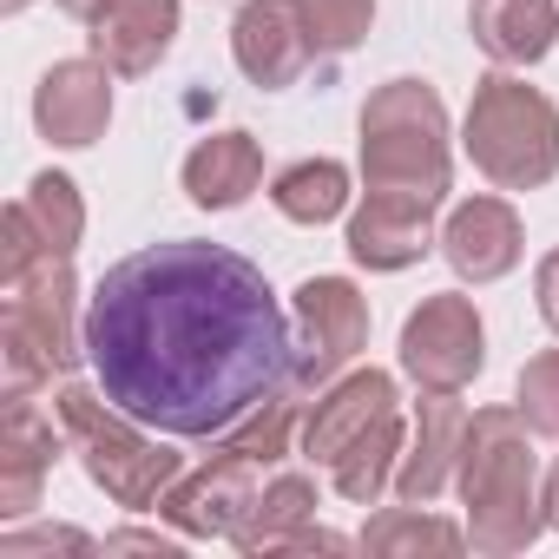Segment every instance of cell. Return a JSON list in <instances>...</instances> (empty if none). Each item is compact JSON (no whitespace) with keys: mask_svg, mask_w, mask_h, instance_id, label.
Here are the masks:
<instances>
[{"mask_svg":"<svg viewBox=\"0 0 559 559\" xmlns=\"http://www.w3.org/2000/svg\"><path fill=\"white\" fill-rule=\"evenodd\" d=\"M178 21H185L178 0H112L86 40H93V60H106L119 80H145L171 53Z\"/></svg>","mask_w":559,"mask_h":559,"instance_id":"cell-17","label":"cell"},{"mask_svg":"<svg viewBox=\"0 0 559 559\" xmlns=\"http://www.w3.org/2000/svg\"><path fill=\"white\" fill-rule=\"evenodd\" d=\"M435 211L441 204H421V198H362V211L349 217V257L362 270H408L428 257L435 243Z\"/></svg>","mask_w":559,"mask_h":559,"instance_id":"cell-18","label":"cell"},{"mask_svg":"<svg viewBox=\"0 0 559 559\" xmlns=\"http://www.w3.org/2000/svg\"><path fill=\"white\" fill-rule=\"evenodd\" d=\"M520 415H526L533 435L559 441V349H539L520 369Z\"/></svg>","mask_w":559,"mask_h":559,"instance_id":"cell-27","label":"cell"},{"mask_svg":"<svg viewBox=\"0 0 559 559\" xmlns=\"http://www.w3.org/2000/svg\"><path fill=\"white\" fill-rule=\"evenodd\" d=\"M270 552H349V539L343 533H323V526H297V533H284Z\"/></svg>","mask_w":559,"mask_h":559,"instance_id":"cell-31","label":"cell"},{"mask_svg":"<svg viewBox=\"0 0 559 559\" xmlns=\"http://www.w3.org/2000/svg\"><path fill=\"white\" fill-rule=\"evenodd\" d=\"M520 250L526 243H520V217L507 198H467V204H454V217L441 230V257L467 284H500L520 263Z\"/></svg>","mask_w":559,"mask_h":559,"instance_id":"cell-16","label":"cell"},{"mask_svg":"<svg viewBox=\"0 0 559 559\" xmlns=\"http://www.w3.org/2000/svg\"><path fill=\"white\" fill-rule=\"evenodd\" d=\"M533 304H539L546 330L559 336V250H546V257H539V270H533Z\"/></svg>","mask_w":559,"mask_h":559,"instance_id":"cell-29","label":"cell"},{"mask_svg":"<svg viewBox=\"0 0 559 559\" xmlns=\"http://www.w3.org/2000/svg\"><path fill=\"white\" fill-rule=\"evenodd\" d=\"M185 533H112L106 552H158V559H178Z\"/></svg>","mask_w":559,"mask_h":559,"instance_id":"cell-30","label":"cell"},{"mask_svg":"<svg viewBox=\"0 0 559 559\" xmlns=\"http://www.w3.org/2000/svg\"><path fill=\"white\" fill-rule=\"evenodd\" d=\"M106 73H112L106 60H53L34 86V126L67 152L106 139V126H112V80Z\"/></svg>","mask_w":559,"mask_h":559,"instance_id":"cell-12","label":"cell"},{"mask_svg":"<svg viewBox=\"0 0 559 559\" xmlns=\"http://www.w3.org/2000/svg\"><path fill=\"white\" fill-rule=\"evenodd\" d=\"M270 204L284 211L290 224H330V217H343V204H349V171H343L336 158H297V165L276 171Z\"/></svg>","mask_w":559,"mask_h":559,"instance_id":"cell-22","label":"cell"},{"mask_svg":"<svg viewBox=\"0 0 559 559\" xmlns=\"http://www.w3.org/2000/svg\"><path fill=\"white\" fill-rule=\"evenodd\" d=\"M230 53H237V67H243L250 86L284 93V86L304 80L317 40H310V27H304V8H297V0H243L237 21H230Z\"/></svg>","mask_w":559,"mask_h":559,"instance_id":"cell-11","label":"cell"},{"mask_svg":"<svg viewBox=\"0 0 559 559\" xmlns=\"http://www.w3.org/2000/svg\"><path fill=\"white\" fill-rule=\"evenodd\" d=\"M47 552H93L80 526H27V533H0V559H47Z\"/></svg>","mask_w":559,"mask_h":559,"instance_id":"cell-28","label":"cell"},{"mask_svg":"<svg viewBox=\"0 0 559 559\" xmlns=\"http://www.w3.org/2000/svg\"><path fill=\"white\" fill-rule=\"evenodd\" d=\"M362 546L369 552H461L467 546V526H454V520H428L421 507H395V513H382V520H369V533H362Z\"/></svg>","mask_w":559,"mask_h":559,"instance_id":"cell-25","label":"cell"},{"mask_svg":"<svg viewBox=\"0 0 559 559\" xmlns=\"http://www.w3.org/2000/svg\"><path fill=\"white\" fill-rule=\"evenodd\" d=\"M461 500H467V539L474 552H526L546 526V487L539 461L526 448V415L520 408H474L467 448H461Z\"/></svg>","mask_w":559,"mask_h":559,"instance_id":"cell-2","label":"cell"},{"mask_svg":"<svg viewBox=\"0 0 559 559\" xmlns=\"http://www.w3.org/2000/svg\"><path fill=\"white\" fill-rule=\"evenodd\" d=\"M27 8V0H0V14H21Z\"/></svg>","mask_w":559,"mask_h":559,"instance_id":"cell-34","label":"cell"},{"mask_svg":"<svg viewBox=\"0 0 559 559\" xmlns=\"http://www.w3.org/2000/svg\"><path fill=\"white\" fill-rule=\"evenodd\" d=\"M546 526H559V461H552V474H546Z\"/></svg>","mask_w":559,"mask_h":559,"instance_id":"cell-33","label":"cell"},{"mask_svg":"<svg viewBox=\"0 0 559 559\" xmlns=\"http://www.w3.org/2000/svg\"><path fill=\"white\" fill-rule=\"evenodd\" d=\"M467 408L454 402V389H428L415 402V441L402 448V467H395V493L408 507H428L454 474H461V448H467Z\"/></svg>","mask_w":559,"mask_h":559,"instance_id":"cell-13","label":"cell"},{"mask_svg":"<svg viewBox=\"0 0 559 559\" xmlns=\"http://www.w3.org/2000/svg\"><path fill=\"white\" fill-rule=\"evenodd\" d=\"M53 415H60V435L73 441V454H80V467H86V480L106 493V500H119V507H132V513H145V507H158L171 487H178V474H185V461L165 448V441H152L145 435V421L139 415H126L106 389L93 395V389H60L53 395Z\"/></svg>","mask_w":559,"mask_h":559,"instance_id":"cell-4","label":"cell"},{"mask_svg":"<svg viewBox=\"0 0 559 559\" xmlns=\"http://www.w3.org/2000/svg\"><path fill=\"white\" fill-rule=\"evenodd\" d=\"M257 500H263V461L217 441L198 474H178V487L158 500V513L185 539H237L257 520Z\"/></svg>","mask_w":559,"mask_h":559,"instance_id":"cell-9","label":"cell"},{"mask_svg":"<svg viewBox=\"0 0 559 559\" xmlns=\"http://www.w3.org/2000/svg\"><path fill=\"white\" fill-rule=\"evenodd\" d=\"M474 47L500 67H533L559 40V0H474L467 8Z\"/></svg>","mask_w":559,"mask_h":559,"instance_id":"cell-19","label":"cell"},{"mask_svg":"<svg viewBox=\"0 0 559 559\" xmlns=\"http://www.w3.org/2000/svg\"><path fill=\"white\" fill-rule=\"evenodd\" d=\"M99 389L158 435L217 441L290 389V323L263 270L224 243H145L99 276L86 304Z\"/></svg>","mask_w":559,"mask_h":559,"instance_id":"cell-1","label":"cell"},{"mask_svg":"<svg viewBox=\"0 0 559 559\" xmlns=\"http://www.w3.org/2000/svg\"><path fill=\"white\" fill-rule=\"evenodd\" d=\"M402 402H395V376H382V369H356V376H343V382H330L317 402H310V415H304V461H317V467H330L349 441H362L382 415H395Z\"/></svg>","mask_w":559,"mask_h":559,"instance_id":"cell-14","label":"cell"},{"mask_svg":"<svg viewBox=\"0 0 559 559\" xmlns=\"http://www.w3.org/2000/svg\"><path fill=\"white\" fill-rule=\"evenodd\" d=\"M402 408L395 415H382L362 441H349L336 461H330V480H336V493L343 500H356V507H376L382 500V487L395 480V467H402Z\"/></svg>","mask_w":559,"mask_h":559,"instance_id":"cell-21","label":"cell"},{"mask_svg":"<svg viewBox=\"0 0 559 559\" xmlns=\"http://www.w3.org/2000/svg\"><path fill=\"white\" fill-rule=\"evenodd\" d=\"M263 185V152L250 132H211L185 158V198L198 211H237Z\"/></svg>","mask_w":559,"mask_h":559,"instance_id":"cell-20","label":"cell"},{"mask_svg":"<svg viewBox=\"0 0 559 559\" xmlns=\"http://www.w3.org/2000/svg\"><path fill=\"white\" fill-rule=\"evenodd\" d=\"M487 362V330H480V310L474 297L461 290H441V297H421V310L402 323V376L415 389H467Z\"/></svg>","mask_w":559,"mask_h":559,"instance_id":"cell-8","label":"cell"},{"mask_svg":"<svg viewBox=\"0 0 559 559\" xmlns=\"http://www.w3.org/2000/svg\"><path fill=\"white\" fill-rule=\"evenodd\" d=\"M317 53H356L376 27V0H297Z\"/></svg>","mask_w":559,"mask_h":559,"instance_id":"cell-26","label":"cell"},{"mask_svg":"<svg viewBox=\"0 0 559 559\" xmlns=\"http://www.w3.org/2000/svg\"><path fill=\"white\" fill-rule=\"evenodd\" d=\"M461 152L474 158V171L487 185L533 191L559 171V106L513 73H487L467 99Z\"/></svg>","mask_w":559,"mask_h":559,"instance_id":"cell-6","label":"cell"},{"mask_svg":"<svg viewBox=\"0 0 559 559\" xmlns=\"http://www.w3.org/2000/svg\"><path fill=\"white\" fill-rule=\"evenodd\" d=\"M53 421L27 395H8V415H0V520H27L40 507V487H47L53 454H60Z\"/></svg>","mask_w":559,"mask_h":559,"instance_id":"cell-15","label":"cell"},{"mask_svg":"<svg viewBox=\"0 0 559 559\" xmlns=\"http://www.w3.org/2000/svg\"><path fill=\"white\" fill-rule=\"evenodd\" d=\"M86 237V204H80V185L67 171H40L0 217V284L8 276H27L34 263L47 257H73Z\"/></svg>","mask_w":559,"mask_h":559,"instance_id":"cell-10","label":"cell"},{"mask_svg":"<svg viewBox=\"0 0 559 559\" xmlns=\"http://www.w3.org/2000/svg\"><path fill=\"white\" fill-rule=\"evenodd\" d=\"M369 343V304L349 276H310L290 297V389L336 382Z\"/></svg>","mask_w":559,"mask_h":559,"instance_id":"cell-7","label":"cell"},{"mask_svg":"<svg viewBox=\"0 0 559 559\" xmlns=\"http://www.w3.org/2000/svg\"><path fill=\"white\" fill-rule=\"evenodd\" d=\"M448 106L428 80H389L362 106V185L376 198H448Z\"/></svg>","mask_w":559,"mask_h":559,"instance_id":"cell-3","label":"cell"},{"mask_svg":"<svg viewBox=\"0 0 559 559\" xmlns=\"http://www.w3.org/2000/svg\"><path fill=\"white\" fill-rule=\"evenodd\" d=\"M317 520V480L310 474H276V480H263V500H257V520L230 539L237 552H270L284 533H297V526H310Z\"/></svg>","mask_w":559,"mask_h":559,"instance_id":"cell-23","label":"cell"},{"mask_svg":"<svg viewBox=\"0 0 559 559\" xmlns=\"http://www.w3.org/2000/svg\"><path fill=\"white\" fill-rule=\"evenodd\" d=\"M304 428V389H276L270 402H257L237 428H224L217 441L224 448H237V454H250V461H263V467H276L290 454V435Z\"/></svg>","mask_w":559,"mask_h":559,"instance_id":"cell-24","label":"cell"},{"mask_svg":"<svg viewBox=\"0 0 559 559\" xmlns=\"http://www.w3.org/2000/svg\"><path fill=\"white\" fill-rule=\"evenodd\" d=\"M60 8H67L73 21H86V27H93V21H99V14L112 8V0H60Z\"/></svg>","mask_w":559,"mask_h":559,"instance_id":"cell-32","label":"cell"},{"mask_svg":"<svg viewBox=\"0 0 559 559\" xmlns=\"http://www.w3.org/2000/svg\"><path fill=\"white\" fill-rule=\"evenodd\" d=\"M8 310H0V362H8V395H27L53 376H73L86 362L80 330V284L73 257H47L27 276H8Z\"/></svg>","mask_w":559,"mask_h":559,"instance_id":"cell-5","label":"cell"}]
</instances>
